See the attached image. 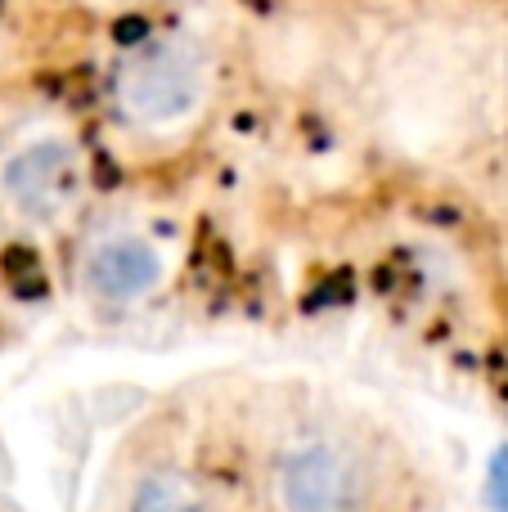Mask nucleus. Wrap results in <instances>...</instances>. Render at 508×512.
I'll return each mask as SVG.
<instances>
[{
	"label": "nucleus",
	"mask_w": 508,
	"mask_h": 512,
	"mask_svg": "<svg viewBox=\"0 0 508 512\" xmlns=\"http://www.w3.org/2000/svg\"><path fill=\"white\" fill-rule=\"evenodd\" d=\"M207 54L185 36H153L117 68V108L140 126H171L207 99Z\"/></svg>",
	"instance_id": "f257e3e1"
},
{
	"label": "nucleus",
	"mask_w": 508,
	"mask_h": 512,
	"mask_svg": "<svg viewBox=\"0 0 508 512\" xmlns=\"http://www.w3.org/2000/svg\"><path fill=\"white\" fill-rule=\"evenodd\" d=\"M81 198V153L63 135H45L0 162V203L27 225H54Z\"/></svg>",
	"instance_id": "f03ea898"
},
{
	"label": "nucleus",
	"mask_w": 508,
	"mask_h": 512,
	"mask_svg": "<svg viewBox=\"0 0 508 512\" xmlns=\"http://www.w3.org/2000/svg\"><path fill=\"white\" fill-rule=\"evenodd\" d=\"M279 512H360V472L333 445H297L275 477Z\"/></svg>",
	"instance_id": "7ed1b4c3"
},
{
	"label": "nucleus",
	"mask_w": 508,
	"mask_h": 512,
	"mask_svg": "<svg viewBox=\"0 0 508 512\" xmlns=\"http://www.w3.org/2000/svg\"><path fill=\"white\" fill-rule=\"evenodd\" d=\"M167 274V261L153 243L135 239V234H117V239H104L86 252V265H81V288L95 301H108V306H126V301L149 297L153 288Z\"/></svg>",
	"instance_id": "20e7f679"
},
{
	"label": "nucleus",
	"mask_w": 508,
	"mask_h": 512,
	"mask_svg": "<svg viewBox=\"0 0 508 512\" xmlns=\"http://www.w3.org/2000/svg\"><path fill=\"white\" fill-rule=\"evenodd\" d=\"M126 512H212L203 490L185 477V472H153L135 486L131 508Z\"/></svg>",
	"instance_id": "39448f33"
},
{
	"label": "nucleus",
	"mask_w": 508,
	"mask_h": 512,
	"mask_svg": "<svg viewBox=\"0 0 508 512\" xmlns=\"http://www.w3.org/2000/svg\"><path fill=\"white\" fill-rule=\"evenodd\" d=\"M486 495L495 512H508V445L491 459V477H486Z\"/></svg>",
	"instance_id": "423d86ee"
}]
</instances>
